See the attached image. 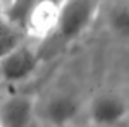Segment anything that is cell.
I'll return each mask as SVG.
<instances>
[{"label":"cell","instance_id":"obj_6","mask_svg":"<svg viewBox=\"0 0 129 127\" xmlns=\"http://www.w3.org/2000/svg\"><path fill=\"white\" fill-rule=\"evenodd\" d=\"M111 26L113 29L121 36H127L129 33V13H127V7L121 5L111 15Z\"/></svg>","mask_w":129,"mask_h":127},{"label":"cell","instance_id":"obj_7","mask_svg":"<svg viewBox=\"0 0 129 127\" xmlns=\"http://www.w3.org/2000/svg\"><path fill=\"white\" fill-rule=\"evenodd\" d=\"M20 42H21V39H20V36L15 33L13 28L7 29V31H2L0 33V57H3L7 52H10Z\"/></svg>","mask_w":129,"mask_h":127},{"label":"cell","instance_id":"obj_8","mask_svg":"<svg viewBox=\"0 0 129 127\" xmlns=\"http://www.w3.org/2000/svg\"><path fill=\"white\" fill-rule=\"evenodd\" d=\"M10 28H13V26L8 23V20H7L5 15H3V12L0 10V33H2V31H7V29H10Z\"/></svg>","mask_w":129,"mask_h":127},{"label":"cell","instance_id":"obj_2","mask_svg":"<svg viewBox=\"0 0 129 127\" xmlns=\"http://www.w3.org/2000/svg\"><path fill=\"white\" fill-rule=\"evenodd\" d=\"M38 64V52L31 46L20 42L3 57H0V77L8 83L21 82L35 73Z\"/></svg>","mask_w":129,"mask_h":127},{"label":"cell","instance_id":"obj_3","mask_svg":"<svg viewBox=\"0 0 129 127\" xmlns=\"http://www.w3.org/2000/svg\"><path fill=\"white\" fill-rule=\"evenodd\" d=\"M35 117V99L26 95L7 96L0 103V127H29Z\"/></svg>","mask_w":129,"mask_h":127},{"label":"cell","instance_id":"obj_1","mask_svg":"<svg viewBox=\"0 0 129 127\" xmlns=\"http://www.w3.org/2000/svg\"><path fill=\"white\" fill-rule=\"evenodd\" d=\"M101 0H64L59 8V20L56 33L62 41H72L79 38L93 23Z\"/></svg>","mask_w":129,"mask_h":127},{"label":"cell","instance_id":"obj_5","mask_svg":"<svg viewBox=\"0 0 129 127\" xmlns=\"http://www.w3.org/2000/svg\"><path fill=\"white\" fill-rule=\"evenodd\" d=\"M80 103L75 96L60 93L47 99L44 104V117L54 127H64L79 116Z\"/></svg>","mask_w":129,"mask_h":127},{"label":"cell","instance_id":"obj_4","mask_svg":"<svg viewBox=\"0 0 129 127\" xmlns=\"http://www.w3.org/2000/svg\"><path fill=\"white\" fill-rule=\"evenodd\" d=\"M127 114V103L116 93H105L95 98L90 108L91 121L98 125H113L121 122Z\"/></svg>","mask_w":129,"mask_h":127}]
</instances>
